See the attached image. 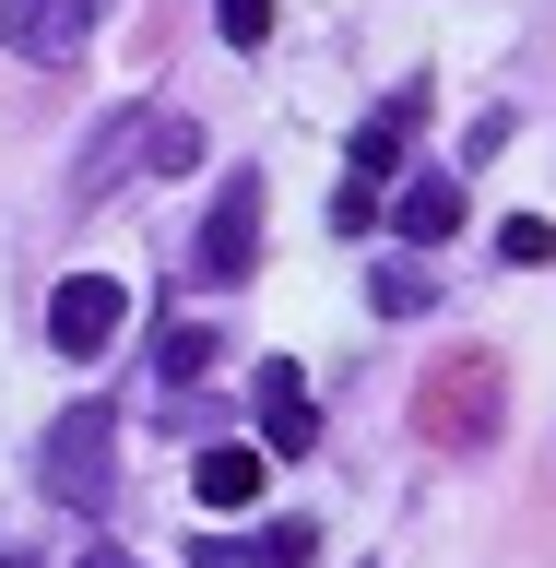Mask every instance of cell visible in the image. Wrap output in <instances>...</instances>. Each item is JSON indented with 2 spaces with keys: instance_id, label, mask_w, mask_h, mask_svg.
<instances>
[{
  "instance_id": "9a60e30c",
  "label": "cell",
  "mask_w": 556,
  "mask_h": 568,
  "mask_svg": "<svg viewBox=\"0 0 556 568\" xmlns=\"http://www.w3.org/2000/svg\"><path fill=\"white\" fill-rule=\"evenodd\" d=\"M83 568H131V557H83Z\"/></svg>"
},
{
  "instance_id": "ba28073f",
  "label": "cell",
  "mask_w": 556,
  "mask_h": 568,
  "mask_svg": "<svg viewBox=\"0 0 556 568\" xmlns=\"http://www.w3.org/2000/svg\"><path fill=\"white\" fill-rule=\"evenodd\" d=\"M309 557H320L309 521H273L261 545H213V532H202V568H309Z\"/></svg>"
},
{
  "instance_id": "5b68a950",
  "label": "cell",
  "mask_w": 556,
  "mask_h": 568,
  "mask_svg": "<svg viewBox=\"0 0 556 568\" xmlns=\"http://www.w3.org/2000/svg\"><path fill=\"white\" fill-rule=\"evenodd\" d=\"M486 390H497L486 355H451L438 390H426V426H438V438H486Z\"/></svg>"
},
{
  "instance_id": "4fadbf2b",
  "label": "cell",
  "mask_w": 556,
  "mask_h": 568,
  "mask_svg": "<svg viewBox=\"0 0 556 568\" xmlns=\"http://www.w3.org/2000/svg\"><path fill=\"white\" fill-rule=\"evenodd\" d=\"M213 24H225V48H261V36H273V0H225Z\"/></svg>"
},
{
  "instance_id": "6da1fadb",
  "label": "cell",
  "mask_w": 556,
  "mask_h": 568,
  "mask_svg": "<svg viewBox=\"0 0 556 568\" xmlns=\"http://www.w3.org/2000/svg\"><path fill=\"white\" fill-rule=\"evenodd\" d=\"M36 486L60 497V509H107V486H119V415H107V403H71V415L36 438Z\"/></svg>"
},
{
  "instance_id": "52a82bcc",
  "label": "cell",
  "mask_w": 556,
  "mask_h": 568,
  "mask_svg": "<svg viewBox=\"0 0 556 568\" xmlns=\"http://www.w3.org/2000/svg\"><path fill=\"white\" fill-rule=\"evenodd\" d=\"M261 438H273L284 462H309L320 415H309V379H296V367H261Z\"/></svg>"
},
{
  "instance_id": "8992f818",
  "label": "cell",
  "mask_w": 556,
  "mask_h": 568,
  "mask_svg": "<svg viewBox=\"0 0 556 568\" xmlns=\"http://www.w3.org/2000/svg\"><path fill=\"white\" fill-rule=\"evenodd\" d=\"M190 497H202V521H237V509H261V450H225V438H213V450L190 462Z\"/></svg>"
},
{
  "instance_id": "3957f363",
  "label": "cell",
  "mask_w": 556,
  "mask_h": 568,
  "mask_svg": "<svg viewBox=\"0 0 556 568\" xmlns=\"http://www.w3.org/2000/svg\"><path fill=\"white\" fill-rule=\"evenodd\" d=\"M119 320H131V284H119V273H71L60 296H48V344H60V355H107Z\"/></svg>"
},
{
  "instance_id": "7a4b0ae2",
  "label": "cell",
  "mask_w": 556,
  "mask_h": 568,
  "mask_svg": "<svg viewBox=\"0 0 556 568\" xmlns=\"http://www.w3.org/2000/svg\"><path fill=\"white\" fill-rule=\"evenodd\" d=\"M107 12H119V0H12V12H0V36H12V60H83V48H95V24Z\"/></svg>"
},
{
  "instance_id": "5bb4252c",
  "label": "cell",
  "mask_w": 556,
  "mask_h": 568,
  "mask_svg": "<svg viewBox=\"0 0 556 568\" xmlns=\"http://www.w3.org/2000/svg\"><path fill=\"white\" fill-rule=\"evenodd\" d=\"M332 225H344V237H367V225H380V190H367V178H344V202H332Z\"/></svg>"
},
{
  "instance_id": "8fae6325",
  "label": "cell",
  "mask_w": 556,
  "mask_h": 568,
  "mask_svg": "<svg viewBox=\"0 0 556 568\" xmlns=\"http://www.w3.org/2000/svg\"><path fill=\"white\" fill-rule=\"evenodd\" d=\"M202 367H213V332H202V320H178L166 344H154V379H178V390H190Z\"/></svg>"
},
{
  "instance_id": "7c38bea8",
  "label": "cell",
  "mask_w": 556,
  "mask_h": 568,
  "mask_svg": "<svg viewBox=\"0 0 556 568\" xmlns=\"http://www.w3.org/2000/svg\"><path fill=\"white\" fill-rule=\"evenodd\" d=\"M367 296H380V308H391V320H415V308H426V296H438V284H426V273H415V261H391V273H380V284H367Z\"/></svg>"
},
{
  "instance_id": "277c9868",
  "label": "cell",
  "mask_w": 556,
  "mask_h": 568,
  "mask_svg": "<svg viewBox=\"0 0 556 568\" xmlns=\"http://www.w3.org/2000/svg\"><path fill=\"white\" fill-rule=\"evenodd\" d=\"M249 261H261V178H225V202L202 213V284H249Z\"/></svg>"
},
{
  "instance_id": "30bf717a",
  "label": "cell",
  "mask_w": 556,
  "mask_h": 568,
  "mask_svg": "<svg viewBox=\"0 0 556 568\" xmlns=\"http://www.w3.org/2000/svg\"><path fill=\"white\" fill-rule=\"evenodd\" d=\"M451 225H462V178H415V190H403V237L438 248Z\"/></svg>"
},
{
  "instance_id": "9c48e42d",
  "label": "cell",
  "mask_w": 556,
  "mask_h": 568,
  "mask_svg": "<svg viewBox=\"0 0 556 568\" xmlns=\"http://www.w3.org/2000/svg\"><path fill=\"white\" fill-rule=\"evenodd\" d=\"M415 119H426V106H380V119L355 131V178H367V190H380V178L403 166V142H415Z\"/></svg>"
}]
</instances>
